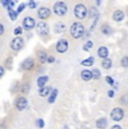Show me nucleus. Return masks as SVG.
<instances>
[{"instance_id":"16","label":"nucleus","mask_w":128,"mask_h":129,"mask_svg":"<svg viewBox=\"0 0 128 129\" xmlns=\"http://www.w3.org/2000/svg\"><path fill=\"white\" fill-rule=\"evenodd\" d=\"M50 91H51V88H42V89H39L38 90V94L41 96H46L48 93H50Z\"/></svg>"},{"instance_id":"5","label":"nucleus","mask_w":128,"mask_h":129,"mask_svg":"<svg viewBox=\"0 0 128 129\" xmlns=\"http://www.w3.org/2000/svg\"><path fill=\"white\" fill-rule=\"evenodd\" d=\"M111 118L114 119L115 121H119V120H121L122 117H124V111L121 110L120 108H115L114 110L111 111Z\"/></svg>"},{"instance_id":"27","label":"nucleus","mask_w":128,"mask_h":129,"mask_svg":"<svg viewBox=\"0 0 128 129\" xmlns=\"http://www.w3.org/2000/svg\"><path fill=\"white\" fill-rule=\"evenodd\" d=\"M120 101H121V103H124V105H128V95H122Z\"/></svg>"},{"instance_id":"41","label":"nucleus","mask_w":128,"mask_h":129,"mask_svg":"<svg viewBox=\"0 0 128 129\" xmlns=\"http://www.w3.org/2000/svg\"><path fill=\"white\" fill-rule=\"evenodd\" d=\"M0 129H7V128H6V126L2 125V126H0Z\"/></svg>"},{"instance_id":"28","label":"nucleus","mask_w":128,"mask_h":129,"mask_svg":"<svg viewBox=\"0 0 128 129\" xmlns=\"http://www.w3.org/2000/svg\"><path fill=\"white\" fill-rule=\"evenodd\" d=\"M92 45H93V44H92V42H88V43H87V45H85L84 47H83V49H84V51H88V49H90L91 47H92Z\"/></svg>"},{"instance_id":"10","label":"nucleus","mask_w":128,"mask_h":129,"mask_svg":"<svg viewBox=\"0 0 128 129\" xmlns=\"http://www.w3.org/2000/svg\"><path fill=\"white\" fill-rule=\"evenodd\" d=\"M16 107H17V109L18 110H24V109H26V107H27V99L25 98H19L18 100H17V102H16Z\"/></svg>"},{"instance_id":"30","label":"nucleus","mask_w":128,"mask_h":129,"mask_svg":"<svg viewBox=\"0 0 128 129\" xmlns=\"http://www.w3.org/2000/svg\"><path fill=\"white\" fill-rule=\"evenodd\" d=\"M106 81H107V83L110 84V85L114 84V80H112V78H110V76H106Z\"/></svg>"},{"instance_id":"6","label":"nucleus","mask_w":128,"mask_h":129,"mask_svg":"<svg viewBox=\"0 0 128 129\" xmlns=\"http://www.w3.org/2000/svg\"><path fill=\"white\" fill-rule=\"evenodd\" d=\"M11 48L15 49V51H18V49H20L21 47L24 46V41L21 37H16V38L13 39V42H11Z\"/></svg>"},{"instance_id":"9","label":"nucleus","mask_w":128,"mask_h":129,"mask_svg":"<svg viewBox=\"0 0 128 129\" xmlns=\"http://www.w3.org/2000/svg\"><path fill=\"white\" fill-rule=\"evenodd\" d=\"M38 17L39 18H42V19H47L48 17H50V15H51V10L48 8H45V7H42L41 9L38 10Z\"/></svg>"},{"instance_id":"38","label":"nucleus","mask_w":128,"mask_h":129,"mask_svg":"<svg viewBox=\"0 0 128 129\" xmlns=\"http://www.w3.org/2000/svg\"><path fill=\"white\" fill-rule=\"evenodd\" d=\"M4 68H2V66H0V76H2V74H4Z\"/></svg>"},{"instance_id":"35","label":"nucleus","mask_w":128,"mask_h":129,"mask_svg":"<svg viewBox=\"0 0 128 129\" xmlns=\"http://www.w3.org/2000/svg\"><path fill=\"white\" fill-rule=\"evenodd\" d=\"M28 89H29V85L27 84V85H25L23 88V92H28Z\"/></svg>"},{"instance_id":"14","label":"nucleus","mask_w":128,"mask_h":129,"mask_svg":"<svg viewBox=\"0 0 128 129\" xmlns=\"http://www.w3.org/2000/svg\"><path fill=\"white\" fill-rule=\"evenodd\" d=\"M33 66H34V61L31 58H27L26 61L24 62V68H25V70H30Z\"/></svg>"},{"instance_id":"25","label":"nucleus","mask_w":128,"mask_h":129,"mask_svg":"<svg viewBox=\"0 0 128 129\" xmlns=\"http://www.w3.org/2000/svg\"><path fill=\"white\" fill-rule=\"evenodd\" d=\"M121 65L124 66V68H128V57H127V56L122 57V59H121Z\"/></svg>"},{"instance_id":"29","label":"nucleus","mask_w":128,"mask_h":129,"mask_svg":"<svg viewBox=\"0 0 128 129\" xmlns=\"http://www.w3.org/2000/svg\"><path fill=\"white\" fill-rule=\"evenodd\" d=\"M36 123H37V126L39 128H43L44 127V121H43V119H38L37 121H36Z\"/></svg>"},{"instance_id":"12","label":"nucleus","mask_w":128,"mask_h":129,"mask_svg":"<svg viewBox=\"0 0 128 129\" xmlns=\"http://www.w3.org/2000/svg\"><path fill=\"white\" fill-rule=\"evenodd\" d=\"M108 48L107 47H105V46H102V47H100L99 49H98V55H99V57H101V58H107V56H108Z\"/></svg>"},{"instance_id":"15","label":"nucleus","mask_w":128,"mask_h":129,"mask_svg":"<svg viewBox=\"0 0 128 129\" xmlns=\"http://www.w3.org/2000/svg\"><path fill=\"white\" fill-rule=\"evenodd\" d=\"M47 80H48V78L47 76H41V78L37 80V85L39 86V88H44V85H45V83L47 82Z\"/></svg>"},{"instance_id":"24","label":"nucleus","mask_w":128,"mask_h":129,"mask_svg":"<svg viewBox=\"0 0 128 129\" xmlns=\"http://www.w3.org/2000/svg\"><path fill=\"white\" fill-rule=\"evenodd\" d=\"M101 31H102L103 34H106V35H109V34L111 33V29H110L109 26H102Z\"/></svg>"},{"instance_id":"23","label":"nucleus","mask_w":128,"mask_h":129,"mask_svg":"<svg viewBox=\"0 0 128 129\" xmlns=\"http://www.w3.org/2000/svg\"><path fill=\"white\" fill-rule=\"evenodd\" d=\"M64 29H65V25L64 24H61V23L56 24V28H55L56 33H61V31H63Z\"/></svg>"},{"instance_id":"13","label":"nucleus","mask_w":128,"mask_h":129,"mask_svg":"<svg viewBox=\"0 0 128 129\" xmlns=\"http://www.w3.org/2000/svg\"><path fill=\"white\" fill-rule=\"evenodd\" d=\"M124 18H125V15L121 10H117L114 12V19L116 21H121Z\"/></svg>"},{"instance_id":"22","label":"nucleus","mask_w":128,"mask_h":129,"mask_svg":"<svg viewBox=\"0 0 128 129\" xmlns=\"http://www.w3.org/2000/svg\"><path fill=\"white\" fill-rule=\"evenodd\" d=\"M7 9H8V14H9V16H10V19L11 20H15V19L17 18V12L14 11L13 8H7Z\"/></svg>"},{"instance_id":"37","label":"nucleus","mask_w":128,"mask_h":129,"mask_svg":"<svg viewBox=\"0 0 128 129\" xmlns=\"http://www.w3.org/2000/svg\"><path fill=\"white\" fill-rule=\"evenodd\" d=\"M4 30H5V29H4V26L0 24V35H2V34H4Z\"/></svg>"},{"instance_id":"2","label":"nucleus","mask_w":128,"mask_h":129,"mask_svg":"<svg viewBox=\"0 0 128 129\" xmlns=\"http://www.w3.org/2000/svg\"><path fill=\"white\" fill-rule=\"evenodd\" d=\"M54 12H55L57 16H63L66 11H68V7H66L65 2L63 1H57L54 5Z\"/></svg>"},{"instance_id":"3","label":"nucleus","mask_w":128,"mask_h":129,"mask_svg":"<svg viewBox=\"0 0 128 129\" xmlns=\"http://www.w3.org/2000/svg\"><path fill=\"white\" fill-rule=\"evenodd\" d=\"M74 15L79 19L85 18V16H87V8H85L84 5H82V4L77 5L74 7Z\"/></svg>"},{"instance_id":"36","label":"nucleus","mask_w":128,"mask_h":129,"mask_svg":"<svg viewBox=\"0 0 128 129\" xmlns=\"http://www.w3.org/2000/svg\"><path fill=\"white\" fill-rule=\"evenodd\" d=\"M47 62H48V63H53V62H54V57H53V56H50V57L47 58Z\"/></svg>"},{"instance_id":"20","label":"nucleus","mask_w":128,"mask_h":129,"mask_svg":"<svg viewBox=\"0 0 128 129\" xmlns=\"http://www.w3.org/2000/svg\"><path fill=\"white\" fill-rule=\"evenodd\" d=\"M111 65H112L111 59L106 58V59H103V61H102V68L103 69H110V68H111Z\"/></svg>"},{"instance_id":"8","label":"nucleus","mask_w":128,"mask_h":129,"mask_svg":"<svg viewBox=\"0 0 128 129\" xmlns=\"http://www.w3.org/2000/svg\"><path fill=\"white\" fill-rule=\"evenodd\" d=\"M23 25L26 29H31L35 27V20H34V18H31V17H26L23 20Z\"/></svg>"},{"instance_id":"33","label":"nucleus","mask_w":128,"mask_h":129,"mask_svg":"<svg viewBox=\"0 0 128 129\" xmlns=\"http://www.w3.org/2000/svg\"><path fill=\"white\" fill-rule=\"evenodd\" d=\"M29 7H30L31 9H34L36 7V2L35 1H29Z\"/></svg>"},{"instance_id":"1","label":"nucleus","mask_w":128,"mask_h":129,"mask_svg":"<svg viewBox=\"0 0 128 129\" xmlns=\"http://www.w3.org/2000/svg\"><path fill=\"white\" fill-rule=\"evenodd\" d=\"M70 31H71V35H72L73 38H80V37H82L83 33H84V27L80 23H74L71 26Z\"/></svg>"},{"instance_id":"34","label":"nucleus","mask_w":128,"mask_h":129,"mask_svg":"<svg viewBox=\"0 0 128 129\" xmlns=\"http://www.w3.org/2000/svg\"><path fill=\"white\" fill-rule=\"evenodd\" d=\"M95 14H97V10H95V8H91V12H90L91 16H94Z\"/></svg>"},{"instance_id":"19","label":"nucleus","mask_w":128,"mask_h":129,"mask_svg":"<svg viewBox=\"0 0 128 129\" xmlns=\"http://www.w3.org/2000/svg\"><path fill=\"white\" fill-rule=\"evenodd\" d=\"M107 126V120L105 118H101L99 120H97V127L98 128H106Z\"/></svg>"},{"instance_id":"39","label":"nucleus","mask_w":128,"mask_h":129,"mask_svg":"<svg viewBox=\"0 0 128 129\" xmlns=\"http://www.w3.org/2000/svg\"><path fill=\"white\" fill-rule=\"evenodd\" d=\"M108 95H109L110 96V98H111V96H114V91H109V92H108Z\"/></svg>"},{"instance_id":"31","label":"nucleus","mask_w":128,"mask_h":129,"mask_svg":"<svg viewBox=\"0 0 128 129\" xmlns=\"http://www.w3.org/2000/svg\"><path fill=\"white\" fill-rule=\"evenodd\" d=\"M14 34L15 35H19V34H21V28L20 27H17V28L14 30Z\"/></svg>"},{"instance_id":"11","label":"nucleus","mask_w":128,"mask_h":129,"mask_svg":"<svg viewBox=\"0 0 128 129\" xmlns=\"http://www.w3.org/2000/svg\"><path fill=\"white\" fill-rule=\"evenodd\" d=\"M81 78H82L84 81H90L91 79L93 78V75H92V71L83 70L82 72H81Z\"/></svg>"},{"instance_id":"17","label":"nucleus","mask_w":128,"mask_h":129,"mask_svg":"<svg viewBox=\"0 0 128 129\" xmlns=\"http://www.w3.org/2000/svg\"><path fill=\"white\" fill-rule=\"evenodd\" d=\"M56 95H57V89H53V90H52L51 95H50V99H48V102L53 103L54 101H55V99H56Z\"/></svg>"},{"instance_id":"18","label":"nucleus","mask_w":128,"mask_h":129,"mask_svg":"<svg viewBox=\"0 0 128 129\" xmlns=\"http://www.w3.org/2000/svg\"><path fill=\"white\" fill-rule=\"evenodd\" d=\"M38 58L39 61H41V63H45L46 61H47V54L45 53V52H39L38 53Z\"/></svg>"},{"instance_id":"32","label":"nucleus","mask_w":128,"mask_h":129,"mask_svg":"<svg viewBox=\"0 0 128 129\" xmlns=\"http://www.w3.org/2000/svg\"><path fill=\"white\" fill-rule=\"evenodd\" d=\"M25 7H26V4H21L20 6L18 7V10H17V11H18V12H21V11L24 10V8H25Z\"/></svg>"},{"instance_id":"21","label":"nucleus","mask_w":128,"mask_h":129,"mask_svg":"<svg viewBox=\"0 0 128 129\" xmlns=\"http://www.w3.org/2000/svg\"><path fill=\"white\" fill-rule=\"evenodd\" d=\"M93 62H94V59H93V57H89V58H87V59H84V61H82V65H84V66H91L93 64Z\"/></svg>"},{"instance_id":"4","label":"nucleus","mask_w":128,"mask_h":129,"mask_svg":"<svg viewBox=\"0 0 128 129\" xmlns=\"http://www.w3.org/2000/svg\"><path fill=\"white\" fill-rule=\"evenodd\" d=\"M36 30H37V34L41 36H46L50 31V28H48V25L44 21H41V23L37 24V27H36Z\"/></svg>"},{"instance_id":"26","label":"nucleus","mask_w":128,"mask_h":129,"mask_svg":"<svg viewBox=\"0 0 128 129\" xmlns=\"http://www.w3.org/2000/svg\"><path fill=\"white\" fill-rule=\"evenodd\" d=\"M92 75H93V78H94V79H99L100 78V72H99V70H97V69H95V70H93L92 71Z\"/></svg>"},{"instance_id":"40","label":"nucleus","mask_w":128,"mask_h":129,"mask_svg":"<svg viewBox=\"0 0 128 129\" xmlns=\"http://www.w3.org/2000/svg\"><path fill=\"white\" fill-rule=\"evenodd\" d=\"M111 129H121V127H120V126H117V125H116V126H114V127H112Z\"/></svg>"},{"instance_id":"7","label":"nucleus","mask_w":128,"mask_h":129,"mask_svg":"<svg viewBox=\"0 0 128 129\" xmlns=\"http://www.w3.org/2000/svg\"><path fill=\"white\" fill-rule=\"evenodd\" d=\"M69 48V43L65 41V39H61V41H58L57 45H56V51L58 52V53H64V52H66Z\"/></svg>"}]
</instances>
